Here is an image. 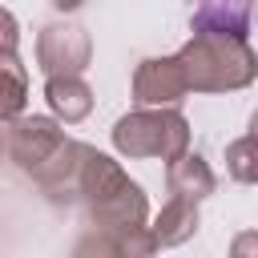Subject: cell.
Here are the masks:
<instances>
[{
    "instance_id": "cell-1",
    "label": "cell",
    "mask_w": 258,
    "mask_h": 258,
    "mask_svg": "<svg viewBox=\"0 0 258 258\" xmlns=\"http://www.w3.org/2000/svg\"><path fill=\"white\" fill-rule=\"evenodd\" d=\"M8 157L20 173H28L52 202H73L77 198V177L85 165V149L81 141H73L52 117H20L8 125L4 133Z\"/></svg>"
},
{
    "instance_id": "cell-2",
    "label": "cell",
    "mask_w": 258,
    "mask_h": 258,
    "mask_svg": "<svg viewBox=\"0 0 258 258\" xmlns=\"http://www.w3.org/2000/svg\"><path fill=\"white\" fill-rule=\"evenodd\" d=\"M77 198L85 202V214H89L93 230H145L149 202H145L141 185L129 181V173L109 153H97L93 145L85 149V165H81V177H77Z\"/></svg>"
},
{
    "instance_id": "cell-3",
    "label": "cell",
    "mask_w": 258,
    "mask_h": 258,
    "mask_svg": "<svg viewBox=\"0 0 258 258\" xmlns=\"http://www.w3.org/2000/svg\"><path fill=\"white\" fill-rule=\"evenodd\" d=\"M189 93H234L246 89L258 77V56L250 40L242 36H218V32H194L177 52Z\"/></svg>"
},
{
    "instance_id": "cell-4",
    "label": "cell",
    "mask_w": 258,
    "mask_h": 258,
    "mask_svg": "<svg viewBox=\"0 0 258 258\" xmlns=\"http://www.w3.org/2000/svg\"><path fill=\"white\" fill-rule=\"evenodd\" d=\"M113 149L121 157L177 161L189 153V121L177 109H133L113 125Z\"/></svg>"
},
{
    "instance_id": "cell-5",
    "label": "cell",
    "mask_w": 258,
    "mask_h": 258,
    "mask_svg": "<svg viewBox=\"0 0 258 258\" xmlns=\"http://www.w3.org/2000/svg\"><path fill=\"white\" fill-rule=\"evenodd\" d=\"M89 56H93V40L81 24H44L36 36V64L44 81L81 77L89 69Z\"/></svg>"
},
{
    "instance_id": "cell-6",
    "label": "cell",
    "mask_w": 258,
    "mask_h": 258,
    "mask_svg": "<svg viewBox=\"0 0 258 258\" xmlns=\"http://www.w3.org/2000/svg\"><path fill=\"white\" fill-rule=\"evenodd\" d=\"M185 93L189 81L177 56H145L133 73V101L141 109H173Z\"/></svg>"
},
{
    "instance_id": "cell-7",
    "label": "cell",
    "mask_w": 258,
    "mask_h": 258,
    "mask_svg": "<svg viewBox=\"0 0 258 258\" xmlns=\"http://www.w3.org/2000/svg\"><path fill=\"white\" fill-rule=\"evenodd\" d=\"M157 238L153 230H89L77 246L73 258H153Z\"/></svg>"
},
{
    "instance_id": "cell-8",
    "label": "cell",
    "mask_w": 258,
    "mask_h": 258,
    "mask_svg": "<svg viewBox=\"0 0 258 258\" xmlns=\"http://www.w3.org/2000/svg\"><path fill=\"white\" fill-rule=\"evenodd\" d=\"M258 20V4H230V0H214L202 4L189 20L194 32H218V36H242L250 40V28Z\"/></svg>"
},
{
    "instance_id": "cell-9",
    "label": "cell",
    "mask_w": 258,
    "mask_h": 258,
    "mask_svg": "<svg viewBox=\"0 0 258 258\" xmlns=\"http://www.w3.org/2000/svg\"><path fill=\"white\" fill-rule=\"evenodd\" d=\"M165 181H169V194L173 198H185V202H202L218 189V177L210 169V161L202 153H185L177 157L169 169H165Z\"/></svg>"
},
{
    "instance_id": "cell-10",
    "label": "cell",
    "mask_w": 258,
    "mask_h": 258,
    "mask_svg": "<svg viewBox=\"0 0 258 258\" xmlns=\"http://www.w3.org/2000/svg\"><path fill=\"white\" fill-rule=\"evenodd\" d=\"M44 101L52 109L56 121L77 125L93 113V89L85 85V77H60V81H44Z\"/></svg>"
},
{
    "instance_id": "cell-11",
    "label": "cell",
    "mask_w": 258,
    "mask_h": 258,
    "mask_svg": "<svg viewBox=\"0 0 258 258\" xmlns=\"http://www.w3.org/2000/svg\"><path fill=\"white\" fill-rule=\"evenodd\" d=\"M153 238L157 246H181L198 234V202H185V198H169L161 206V214L153 218Z\"/></svg>"
},
{
    "instance_id": "cell-12",
    "label": "cell",
    "mask_w": 258,
    "mask_h": 258,
    "mask_svg": "<svg viewBox=\"0 0 258 258\" xmlns=\"http://www.w3.org/2000/svg\"><path fill=\"white\" fill-rule=\"evenodd\" d=\"M0 73H4V125L20 121V109H24V97H28V81H24V64L16 52H0Z\"/></svg>"
},
{
    "instance_id": "cell-13",
    "label": "cell",
    "mask_w": 258,
    "mask_h": 258,
    "mask_svg": "<svg viewBox=\"0 0 258 258\" xmlns=\"http://www.w3.org/2000/svg\"><path fill=\"white\" fill-rule=\"evenodd\" d=\"M226 169L242 185H258V137H238L226 145Z\"/></svg>"
},
{
    "instance_id": "cell-14",
    "label": "cell",
    "mask_w": 258,
    "mask_h": 258,
    "mask_svg": "<svg viewBox=\"0 0 258 258\" xmlns=\"http://www.w3.org/2000/svg\"><path fill=\"white\" fill-rule=\"evenodd\" d=\"M230 258H258V230H242L230 242Z\"/></svg>"
},
{
    "instance_id": "cell-15",
    "label": "cell",
    "mask_w": 258,
    "mask_h": 258,
    "mask_svg": "<svg viewBox=\"0 0 258 258\" xmlns=\"http://www.w3.org/2000/svg\"><path fill=\"white\" fill-rule=\"evenodd\" d=\"M0 52H16V20L8 8H0Z\"/></svg>"
},
{
    "instance_id": "cell-16",
    "label": "cell",
    "mask_w": 258,
    "mask_h": 258,
    "mask_svg": "<svg viewBox=\"0 0 258 258\" xmlns=\"http://www.w3.org/2000/svg\"><path fill=\"white\" fill-rule=\"evenodd\" d=\"M250 137H258V109L250 113Z\"/></svg>"
}]
</instances>
